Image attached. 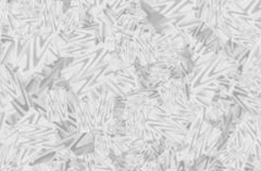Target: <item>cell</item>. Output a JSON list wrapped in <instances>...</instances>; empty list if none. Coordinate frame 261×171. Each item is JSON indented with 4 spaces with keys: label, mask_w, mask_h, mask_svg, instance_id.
Segmentation results:
<instances>
[{
    "label": "cell",
    "mask_w": 261,
    "mask_h": 171,
    "mask_svg": "<svg viewBox=\"0 0 261 171\" xmlns=\"http://www.w3.org/2000/svg\"><path fill=\"white\" fill-rule=\"evenodd\" d=\"M159 107L167 115L173 116L181 113L192 99L191 85L187 78L172 77L156 89Z\"/></svg>",
    "instance_id": "obj_1"
},
{
    "label": "cell",
    "mask_w": 261,
    "mask_h": 171,
    "mask_svg": "<svg viewBox=\"0 0 261 171\" xmlns=\"http://www.w3.org/2000/svg\"><path fill=\"white\" fill-rule=\"evenodd\" d=\"M75 93L65 83H57L49 89L45 102V115L56 128L64 125L70 118L72 100Z\"/></svg>",
    "instance_id": "obj_2"
},
{
    "label": "cell",
    "mask_w": 261,
    "mask_h": 171,
    "mask_svg": "<svg viewBox=\"0 0 261 171\" xmlns=\"http://www.w3.org/2000/svg\"><path fill=\"white\" fill-rule=\"evenodd\" d=\"M194 8L196 18L211 31L217 29L227 19V3L222 2H198Z\"/></svg>",
    "instance_id": "obj_3"
},
{
    "label": "cell",
    "mask_w": 261,
    "mask_h": 171,
    "mask_svg": "<svg viewBox=\"0 0 261 171\" xmlns=\"http://www.w3.org/2000/svg\"><path fill=\"white\" fill-rule=\"evenodd\" d=\"M235 83L252 95L261 94V56L249 58L238 70Z\"/></svg>",
    "instance_id": "obj_4"
},
{
    "label": "cell",
    "mask_w": 261,
    "mask_h": 171,
    "mask_svg": "<svg viewBox=\"0 0 261 171\" xmlns=\"http://www.w3.org/2000/svg\"><path fill=\"white\" fill-rule=\"evenodd\" d=\"M233 110V101L228 97L218 96L212 99L203 110V117L210 126L222 124Z\"/></svg>",
    "instance_id": "obj_5"
},
{
    "label": "cell",
    "mask_w": 261,
    "mask_h": 171,
    "mask_svg": "<svg viewBox=\"0 0 261 171\" xmlns=\"http://www.w3.org/2000/svg\"><path fill=\"white\" fill-rule=\"evenodd\" d=\"M94 140V154L102 160L110 159L113 150V138L105 132L103 127L93 131Z\"/></svg>",
    "instance_id": "obj_6"
},
{
    "label": "cell",
    "mask_w": 261,
    "mask_h": 171,
    "mask_svg": "<svg viewBox=\"0 0 261 171\" xmlns=\"http://www.w3.org/2000/svg\"><path fill=\"white\" fill-rule=\"evenodd\" d=\"M117 52L126 66L129 70L134 71L135 64L137 63V54H136L135 44L133 42L132 37L122 35Z\"/></svg>",
    "instance_id": "obj_7"
},
{
    "label": "cell",
    "mask_w": 261,
    "mask_h": 171,
    "mask_svg": "<svg viewBox=\"0 0 261 171\" xmlns=\"http://www.w3.org/2000/svg\"><path fill=\"white\" fill-rule=\"evenodd\" d=\"M137 171H165V169H163V167L157 159H153L146 161Z\"/></svg>",
    "instance_id": "obj_8"
},
{
    "label": "cell",
    "mask_w": 261,
    "mask_h": 171,
    "mask_svg": "<svg viewBox=\"0 0 261 171\" xmlns=\"http://www.w3.org/2000/svg\"><path fill=\"white\" fill-rule=\"evenodd\" d=\"M218 171H242V170H238V169H233V168H227V167H222L220 166Z\"/></svg>",
    "instance_id": "obj_9"
}]
</instances>
